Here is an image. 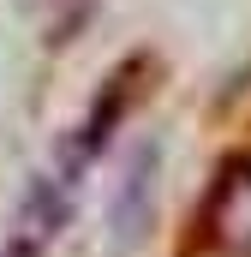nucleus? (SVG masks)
I'll use <instances>...</instances> for the list:
<instances>
[{"label":"nucleus","instance_id":"1","mask_svg":"<svg viewBox=\"0 0 251 257\" xmlns=\"http://www.w3.org/2000/svg\"><path fill=\"white\" fill-rule=\"evenodd\" d=\"M12 257H36V251H30V245H12Z\"/></svg>","mask_w":251,"mask_h":257}]
</instances>
